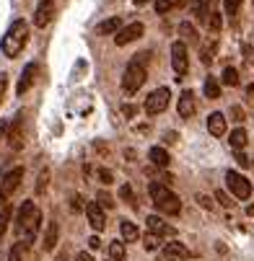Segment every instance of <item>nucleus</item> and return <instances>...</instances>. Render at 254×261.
I'll return each mask as SVG.
<instances>
[{
	"label": "nucleus",
	"mask_w": 254,
	"mask_h": 261,
	"mask_svg": "<svg viewBox=\"0 0 254 261\" xmlns=\"http://www.w3.org/2000/svg\"><path fill=\"white\" fill-rule=\"evenodd\" d=\"M39 228H42V212L34 202H24L21 210H18V222H16V230L21 236V243L24 246H31L39 236Z\"/></svg>",
	"instance_id": "f257e3e1"
},
{
	"label": "nucleus",
	"mask_w": 254,
	"mask_h": 261,
	"mask_svg": "<svg viewBox=\"0 0 254 261\" xmlns=\"http://www.w3.org/2000/svg\"><path fill=\"white\" fill-rule=\"evenodd\" d=\"M148 57H151L148 52H137V55L127 62L125 75H122V91H125L127 96L137 93V91L143 88L145 78H148V70H145V62H148Z\"/></svg>",
	"instance_id": "f03ea898"
},
{
	"label": "nucleus",
	"mask_w": 254,
	"mask_h": 261,
	"mask_svg": "<svg viewBox=\"0 0 254 261\" xmlns=\"http://www.w3.org/2000/svg\"><path fill=\"white\" fill-rule=\"evenodd\" d=\"M26 42H29V26H26V21L24 18H18V21H13L11 26H8V31L3 34V55L8 57V60H13V57H18L21 55V49L26 47Z\"/></svg>",
	"instance_id": "7ed1b4c3"
},
{
	"label": "nucleus",
	"mask_w": 254,
	"mask_h": 261,
	"mask_svg": "<svg viewBox=\"0 0 254 261\" xmlns=\"http://www.w3.org/2000/svg\"><path fill=\"white\" fill-rule=\"evenodd\" d=\"M148 192H151V199H153V204H156V210H158L161 215H179V212H181V199H179L174 192H169L166 184L153 181V184L148 186Z\"/></svg>",
	"instance_id": "20e7f679"
},
{
	"label": "nucleus",
	"mask_w": 254,
	"mask_h": 261,
	"mask_svg": "<svg viewBox=\"0 0 254 261\" xmlns=\"http://www.w3.org/2000/svg\"><path fill=\"white\" fill-rule=\"evenodd\" d=\"M21 181H24V168H11L3 176V181H0V207L8 204V199L13 197V192L21 186Z\"/></svg>",
	"instance_id": "39448f33"
},
{
	"label": "nucleus",
	"mask_w": 254,
	"mask_h": 261,
	"mask_svg": "<svg viewBox=\"0 0 254 261\" xmlns=\"http://www.w3.org/2000/svg\"><path fill=\"white\" fill-rule=\"evenodd\" d=\"M169 98H171L169 88H156L153 93H148V98H145V103H143L145 114L156 117V114H161V111H166V106H169Z\"/></svg>",
	"instance_id": "423d86ee"
},
{
	"label": "nucleus",
	"mask_w": 254,
	"mask_h": 261,
	"mask_svg": "<svg viewBox=\"0 0 254 261\" xmlns=\"http://www.w3.org/2000/svg\"><path fill=\"white\" fill-rule=\"evenodd\" d=\"M226 186L231 189V194L236 199H249L251 197V184L246 181V176H241L239 171H228L226 173Z\"/></svg>",
	"instance_id": "0eeeda50"
},
{
	"label": "nucleus",
	"mask_w": 254,
	"mask_h": 261,
	"mask_svg": "<svg viewBox=\"0 0 254 261\" xmlns=\"http://www.w3.org/2000/svg\"><path fill=\"white\" fill-rule=\"evenodd\" d=\"M171 67L176 70V75H184V72L190 70V57H187V44L184 42L171 44Z\"/></svg>",
	"instance_id": "6e6552de"
},
{
	"label": "nucleus",
	"mask_w": 254,
	"mask_h": 261,
	"mask_svg": "<svg viewBox=\"0 0 254 261\" xmlns=\"http://www.w3.org/2000/svg\"><path fill=\"white\" fill-rule=\"evenodd\" d=\"M143 23L140 21H132V23H127V26H122V31L114 36V44L117 47H125V44H130V42H137L140 36H143Z\"/></svg>",
	"instance_id": "1a4fd4ad"
},
{
	"label": "nucleus",
	"mask_w": 254,
	"mask_h": 261,
	"mask_svg": "<svg viewBox=\"0 0 254 261\" xmlns=\"http://www.w3.org/2000/svg\"><path fill=\"white\" fill-rule=\"evenodd\" d=\"M6 140H8V147H11V150H21V147H24V114H21V111L13 117Z\"/></svg>",
	"instance_id": "9d476101"
},
{
	"label": "nucleus",
	"mask_w": 254,
	"mask_h": 261,
	"mask_svg": "<svg viewBox=\"0 0 254 261\" xmlns=\"http://www.w3.org/2000/svg\"><path fill=\"white\" fill-rule=\"evenodd\" d=\"M86 217H88V225H91L96 233H101V230L106 228V215L101 212V204H99V202H88V204H86Z\"/></svg>",
	"instance_id": "9b49d317"
},
{
	"label": "nucleus",
	"mask_w": 254,
	"mask_h": 261,
	"mask_svg": "<svg viewBox=\"0 0 254 261\" xmlns=\"http://www.w3.org/2000/svg\"><path fill=\"white\" fill-rule=\"evenodd\" d=\"M52 16H55V0H42V3L36 6V11H34V26L44 29L52 21Z\"/></svg>",
	"instance_id": "f8f14e48"
},
{
	"label": "nucleus",
	"mask_w": 254,
	"mask_h": 261,
	"mask_svg": "<svg viewBox=\"0 0 254 261\" xmlns=\"http://www.w3.org/2000/svg\"><path fill=\"white\" fill-rule=\"evenodd\" d=\"M145 228H148V233H153V236H158V238H166V236H174V233H176L169 222H164L158 215H148V220H145Z\"/></svg>",
	"instance_id": "ddd939ff"
},
{
	"label": "nucleus",
	"mask_w": 254,
	"mask_h": 261,
	"mask_svg": "<svg viewBox=\"0 0 254 261\" xmlns=\"http://www.w3.org/2000/svg\"><path fill=\"white\" fill-rule=\"evenodd\" d=\"M176 109H179V117H181V119H190V117L195 114V93H192V91H184V93L179 96Z\"/></svg>",
	"instance_id": "4468645a"
},
{
	"label": "nucleus",
	"mask_w": 254,
	"mask_h": 261,
	"mask_svg": "<svg viewBox=\"0 0 254 261\" xmlns=\"http://www.w3.org/2000/svg\"><path fill=\"white\" fill-rule=\"evenodd\" d=\"M207 132L213 137H223L226 135V117L221 114V111H213V114L207 117Z\"/></svg>",
	"instance_id": "2eb2a0df"
},
{
	"label": "nucleus",
	"mask_w": 254,
	"mask_h": 261,
	"mask_svg": "<svg viewBox=\"0 0 254 261\" xmlns=\"http://www.w3.org/2000/svg\"><path fill=\"white\" fill-rule=\"evenodd\" d=\"M120 31H122V18L120 16H112V18H106V21H101L96 26V34L99 36H112V34L117 36Z\"/></svg>",
	"instance_id": "dca6fc26"
},
{
	"label": "nucleus",
	"mask_w": 254,
	"mask_h": 261,
	"mask_svg": "<svg viewBox=\"0 0 254 261\" xmlns=\"http://www.w3.org/2000/svg\"><path fill=\"white\" fill-rule=\"evenodd\" d=\"M34 75H36V65H34V62H29V65L24 67V72H21V78H18V86H16V93H18V96H24V93L31 88Z\"/></svg>",
	"instance_id": "f3484780"
},
{
	"label": "nucleus",
	"mask_w": 254,
	"mask_h": 261,
	"mask_svg": "<svg viewBox=\"0 0 254 261\" xmlns=\"http://www.w3.org/2000/svg\"><path fill=\"white\" fill-rule=\"evenodd\" d=\"M57 241H60V225H57L55 220H50V222H47V230H44V251H47V253L55 251Z\"/></svg>",
	"instance_id": "a211bd4d"
},
{
	"label": "nucleus",
	"mask_w": 254,
	"mask_h": 261,
	"mask_svg": "<svg viewBox=\"0 0 254 261\" xmlns=\"http://www.w3.org/2000/svg\"><path fill=\"white\" fill-rule=\"evenodd\" d=\"M164 253H169V256H174V258H190V248H187L184 243H179V241H169V243L164 246Z\"/></svg>",
	"instance_id": "6ab92c4d"
},
{
	"label": "nucleus",
	"mask_w": 254,
	"mask_h": 261,
	"mask_svg": "<svg viewBox=\"0 0 254 261\" xmlns=\"http://www.w3.org/2000/svg\"><path fill=\"white\" fill-rule=\"evenodd\" d=\"M148 158H151V163L158 166V168H169V163H171V158H169V153L164 150V147H151Z\"/></svg>",
	"instance_id": "aec40b11"
},
{
	"label": "nucleus",
	"mask_w": 254,
	"mask_h": 261,
	"mask_svg": "<svg viewBox=\"0 0 254 261\" xmlns=\"http://www.w3.org/2000/svg\"><path fill=\"white\" fill-rule=\"evenodd\" d=\"M179 34L184 36V42H190V44H200V34H197V29H195L190 21L179 23Z\"/></svg>",
	"instance_id": "412c9836"
},
{
	"label": "nucleus",
	"mask_w": 254,
	"mask_h": 261,
	"mask_svg": "<svg viewBox=\"0 0 254 261\" xmlns=\"http://www.w3.org/2000/svg\"><path fill=\"white\" fill-rule=\"evenodd\" d=\"M120 233H122V238H125L127 243H135V241L140 238L135 222H130V220H122V222H120Z\"/></svg>",
	"instance_id": "4be33fe9"
},
{
	"label": "nucleus",
	"mask_w": 254,
	"mask_h": 261,
	"mask_svg": "<svg viewBox=\"0 0 254 261\" xmlns=\"http://www.w3.org/2000/svg\"><path fill=\"white\" fill-rule=\"evenodd\" d=\"M190 0H156V11L158 13H169V11H176L181 6H187Z\"/></svg>",
	"instance_id": "5701e85b"
},
{
	"label": "nucleus",
	"mask_w": 254,
	"mask_h": 261,
	"mask_svg": "<svg viewBox=\"0 0 254 261\" xmlns=\"http://www.w3.org/2000/svg\"><path fill=\"white\" fill-rule=\"evenodd\" d=\"M228 142H231V147H234V150H244V145H246V132L239 127V129H234L231 132V137H228Z\"/></svg>",
	"instance_id": "b1692460"
},
{
	"label": "nucleus",
	"mask_w": 254,
	"mask_h": 261,
	"mask_svg": "<svg viewBox=\"0 0 254 261\" xmlns=\"http://www.w3.org/2000/svg\"><path fill=\"white\" fill-rule=\"evenodd\" d=\"M109 258L112 261H122L125 258V241H112L109 243Z\"/></svg>",
	"instance_id": "393cba45"
},
{
	"label": "nucleus",
	"mask_w": 254,
	"mask_h": 261,
	"mask_svg": "<svg viewBox=\"0 0 254 261\" xmlns=\"http://www.w3.org/2000/svg\"><path fill=\"white\" fill-rule=\"evenodd\" d=\"M202 91H205V96H207V98H221V86H218V81H215V78H207V81H205V86H202Z\"/></svg>",
	"instance_id": "a878e982"
},
{
	"label": "nucleus",
	"mask_w": 254,
	"mask_h": 261,
	"mask_svg": "<svg viewBox=\"0 0 254 261\" xmlns=\"http://www.w3.org/2000/svg\"><path fill=\"white\" fill-rule=\"evenodd\" d=\"M192 13H195V18H200V21H207V3L205 0H192Z\"/></svg>",
	"instance_id": "bb28decb"
},
{
	"label": "nucleus",
	"mask_w": 254,
	"mask_h": 261,
	"mask_svg": "<svg viewBox=\"0 0 254 261\" xmlns=\"http://www.w3.org/2000/svg\"><path fill=\"white\" fill-rule=\"evenodd\" d=\"M8 222H11V207L6 204L3 210H0V241H3V236L8 233Z\"/></svg>",
	"instance_id": "cd10ccee"
},
{
	"label": "nucleus",
	"mask_w": 254,
	"mask_h": 261,
	"mask_svg": "<svg viewBox=\"0 0 254 261\" xmlns=\"http://www.w3.org/2000/svg\"><path fill=\"white\" fill-rule=\"evenodd\" d=\"M215 47H218L215 42H210V44H202V47H200V57H202V62H205V65H210V62L215 60Z\"/></svg>",
	"instance_id": "c85d7f7f"
},
{
	"label": "nucleus",
	"mask_w": 254,
	"mask_h": 261,
	"mask_svg": "<svg viewBox=\"0 0 254 261\" xmlns=\"http://www.w3.org/2000/svg\"><path fill=\"white\" fill-rule=\"evenodd\" d=\"M158 246H161V238H158V236L145 233V238H143V248H145V251H158Z\"/></svg>",
	"instance_id": "c756f323"
},
{
	"label": "nucleus",
	"mask_w": 254,
	"mask_h": 261,
	"mask_svg": "<svg viewBox=\"0 0 254 261\" xmlns=\"http://www.w3.org/2000/svg\"><path fill=\"white\" fill-rule=\"evenodd\" d=\"M221 81H223V86H239V72H236V67H226Z\"/></svg>",
	"instance_id": "7c9ffc66"
},
{
	"label": "nucleus",
	"mask_w": 254,
	"mask_h": 261,
	"mask_svg": "<svg viewBox=\"0 0 254 261\" xmlns=\"http://www.w3.org/2000/svg\"><path fill=\"white\" fill-rule=\"evenodd\" d=\"M207 29L213 31V34H218L223 29V18H221V13H210L207 16Z\"/></svg>",
	"instance_id": "2f4dec72"
},
{
	"label": "nucleus",
	"mask_w": 254,
	"mask_h": 261,
	"mask_svg": "<svg viewBox=\"0 0 254 261\" xmlns=\"http://www.w3.org/2000/svg\"><path fill=\"white\" fill-rule=\"evenodd\" d=\"M24 243H13V248H11V253H8V261H24Z\"/></svg>",
	"instance_id": "473e14b6"
},
{
	"label": "nucleus",
	"mask_w": 254,
	"mask_h": 261,
	"mask_svg": "<svg viewBox=\"0 0 254 261\" xmlns=\"http://www.w3.org/2000/svg\"><path fill=\"white\" fill-rule=\"evenodd\" d=\"M223 8H226L228 16H236L239 8H241V0H223Z\"/></svg>",
	"instance_id": "72a5a7b5"
},
{
	"label": "nucleus",
	"mask_w": 254,
	"mask_h": 261,
	"mask_svg": "<svg viewBox=\"0 0 254 261\" xmlns=\"http://www.w3.org/2000/svg\"><path fill=\"white\" fill-rule=\"evenodd\" d=\"M96 202H99L101 207H106V210H112V207H114V199L109 197L106 192H99V194H96Z\"/></svg>",
	"instance_id": "f704fd0d"
},
{
	"label": "nucleus",
	"mask_w": 254,
	"mask_h": 261,
	"mask_svg": "<svg viewBox=\"0 0 254 261\" xmlns=\"http://www.w3.org/2000/svg\"><path fill=\"white\" fill-rule=\"evenodd\" d=\"M215 202L221 204V207H231L234 202H231V197L226 194V192H215Z\"/></svg>",
	"instance_id": "c9c22d12"
},
{
	"label": "nucleus",
	"mask_w": 254,
	"mask_h": 261,
	"mask_svg": "<svg viewBox=\"0 0 254 261\" xmlns=\"http://www.w3.org/2000/svg\"><path fill=\"white\" fill-rule=\"evenodd\" d=\"M47 178H50V171L44 168V171L39 173V181H36V192H44V189H47Z\"/></svg>",
	"instance_id": "e433bc0d"
},
{
	"label": "nucleus",
	"mask_w": 254,
	"mask_h": 261,
	"mask_svg": "<svg viewBox=\"0 0 254 261\" xmlns=\"http://www.w3.org/2000/svg\"><path fill=\"white\" fill-rule=\"evenodd\" d=\"M120 199H125V202H135V192L130 189V186L125 184L122 189H120Z\"/></svg>",
	"instance_id": "4c0bfd02"
},
{
	"label": "nucleus",
	"mask_w": 254,
	"mask_h": 261,
	"mask_svg": "<svg viewBox=\"0 0 254 261\" xmlns=\"http://www.w3.org/2000/svg\"><path fill=\"white\" fill-rule=\"evenodd\" d=\"M195 199H197V204H200L202 210H213V199H210L207 194H197Z\"/></svg>",
	"instance_id": "58836bf2"
},
{
	"label": "nucleus",
	"mask_w": 254,
	"mask_h": 261,
	"mask_svg": "<svg viewBox=\"0 0 254 261\" xmlns=\"http://www.w3.org/2000/svg\"><path fill=\"white\" fill-rule=\"evenodd\" d=\"M70 207H73V212H81V210H83V199H81V194H73V197H70Z\"/></svg>",
	"instance_id": "ea45409f"
},
{
	"label": "nucleus",
	"mask_w": 254,
	"mask_h": 261,
	"mask_svg": "<svg viewBox=\"0 0 254 261\" xmlns=\"http://www.w3.org/2000/svg\"><path fill=\"white\" fill-rule=\"evenodd\" d=\"M231 117H234V122H244V109L241 106H231Z\"/></svg>",
	"instance_id": "a19ab883"
},
{
	"label": "nucleus",
	"mask_w": 254,
	"mask_h": 261,
	"mask_svg": "<svg viewBox=\"0 0 254 261\" xmlns=\"http://www.w3.org/2000/svg\"><path fill=\"white\" fill-rule=\"evenodd\" d=\"M6 88H8V78H6V72H0V101L6 96Z\"/></svg>",
	"instance_id": "79ce46f5"
},
{
	"label": "nucleus",
	"mask_w": 254,
	"mask_h": 261,
	"mask_svg": "<svg viewBox=\"0 0 254 261\" xmlns=\"http://www.w3.org/2000/svg\"><path fill=\"white\" fill-rule=\"evenodd\" d=\"M8 129H11V122L3 119V122H0V137H8Z\"/></svg>",
	"instance_id": "37998d69"
},
{
	"label": "nucleus",
	"mask_w": 254,
	"mask_h": 261,
	"mask_svg": "<svg viewBox=\"0 0 254 261\" xmlns=\"http://www.w3.org/2000/svg\"><path fill=\"white\" fill-rule=\"evenodd\" d=\"M99 178H101L104 184H112V171H104V168H101V171H99Z\"/></svg>",
	"instance_id": "c03bdc74"
},
{
	"label": "nucleus",
	"mask_w": 254,
	"mask_h": 261,
	"mask_svg": "<svg viewBox=\"0 0 254 261\" xmlns=\"http://www.w3.org/2000/svg\"><path fill=\"white\" fill-rule=\"evenodd\" d=\"M88 248H91V251L101 248V241H99V236H91V238H88Z\"/></svg>",
	"instance_id": "a18cd8bd"
},
{
	"label": "nucleus",
	"mask_w": 254,
	"mask_h": 261,
	"mask_svg": "<svg viewBox=\"0 0 254 261\" xmlns=\"http://www.w3.org/2000/svg\"><path fill=\"white\" fill-rule=\"evenodd\" d=\"M122 111H125V117H135V106H132V103H125Z\"/></svg>",
	"instance_id": "49530a36"
},
{
	"label": "nucleus",
	"mask_w": 254,
	"mask_h": 261,
	"mask_svg": "<svg viewBox=\"0 0 254 261\" xmlns=\"http://www.w3.org/2000/svg\"><path fill=\"white\" fill-rule=\"evenodd\" d=\"M76 261H94V256H91V253H86V251H81V253L76 256Z\"/></svg>",
	"instance_id": "de8ad7c7"
},
{
	"label": "nucleus",
	"mask_w": 254,
	"mask_h": 261,
	"mask_svg": "<svg viewBox=\"0 0 254 261\" xmlns=\"http://www.w3.org/2000/svg\"><path fill=\"white\" fill-rule=\"evenodd\" d=\"M236 161H239L241 166H249V163H251V161H249V158H246L244 153H239V155H236Z\"/></svg>",
	"instance_id": "09e8293b"
},
{
	"label": "nucleus",
	"mask_w": 254,
	"mask_h": 261,
	"mask_svg": "<svg viewBox=\"0 0 254 261\" xmlns=\"http://www.w3.org/2000/svg\"><path fill=\"white\" fill-rule=\"evenodd\" d=\"M158 261H176V258H174V256H169V253H161V256H158Z\"/></svg>",
	"instance_id": "8fccbe9b"
},
{
	"label": "nucleus",
	"mask_w": 254,
	"mask_h": 261,
	"mask_svg": "<svg viewBox=\"0 0 254 261\" xmlns=\"http://www.w3.org/2000/svg\"><path fill=\"white\" fill-rule=\"evenodd\" d=\"M135 3H137V6H140V3H145V0H135Z\"/></svg>",
	"instance_id": "3c124183"
},
{
	"label": "nucleus",
	"mask_w": 254,
	"mask_h": 261,
	"mask_svg": "<svg viewBox=\"0 0 254 261\" xmlns=\"http://www.w3.org/2000/svg\"><path fill=\"white\" fill-rule=\"evenodd\" d=\"M205 3H213V0H205Z\"/></svg>",
	"instance_id": "603ef678"
}]
</instances>
